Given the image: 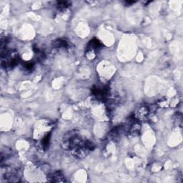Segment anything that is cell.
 <instances>
[{"label":"cell","instance_id":"obj_9","mask_svg":"<svg viewBox=\"0 0 183 183\" xmlns=\"http://www.w3.org/2000/svg\"><path fill=\"white\" fill-rule=\"evenodd\" d=\"M34 66V64L32 62H27L24 64V68H25V70H27V72H30V71L33 70Z\"/></svg>","mask_w":183,"mask_h":183},{"label":"cell","instance_id":"obj_6","mask_svg":"<svg viewBox=\"0 0 183 183\" xmlns=\"http://www.w3.org/2000/svg\"><path fill=\"white\" fill-rule=\"evenodd\" d=\"M53 46L56 48H63L68 46V43L66 40L62 39H58L53 42Z\"/></svg>","mask_w":183,"mask_h":183},{"label":"cell","instance_id":"obj_3","mask_svg":"<svg viewBox=\"0 0 183 183\" xmlns=\"http://www.w3.org/2000/svg\"><path fill=\"white\" fill-rule=\"evenodd\" d=\"M92 94L98 100L105 101L108 97V90L106 87H94L92 90Z\"/></svg>","mask_w":183,"mask_h":183},{"label":"cell","instance_id":"obj_4","mask_svg":"<svg viewBox=\"0 0 183 183\" xmlns=\"http://www.w3.org/2000/svg\"><path fill=\"white\" fill-rule=\"evenodd\" d=\"M49 181L54 182H66L64 180V177L62 175V174L60 172H56L55 173H51L48 176Z\"/></svg>","mask_w":183,"mask_h":183},{"label":"cell","instance_id":"obj_1","mask_svg":"<svg viewBox=\"0 0 183 183\" xmlns=\"http://www.w3.org/2000/svg\"><path fill=\"white\" fill-rule=\"evenodd\" d=\"M62 147L72 152L76 158L82 159L94 150V145L92 142L83 139L76 132H69L64 137Z\"/></svg>","mask_w":183,"mask_h":183},{"label":"cell","instance_id":"obj_8","mask_svg":"<svg viewBox=\"0 0 183 183\" xmlns=\"http://www.w3.org/2000/svg\"><path fill=\"white\" fill-rule=\"evenodd\" d=\"M70 5V2H58L57 4V7L59 10H64V9L67 8Z\"/></svg>","mask_w":183,"mask_h":183},{"label":"cell","instance_id":"obj_5","mask_svg":"<svg viewBox=\"0 0 183 183\" xmlns=\"http://www.w3.org/2000/svg\"><path fill=\"white\" fill-rule=\"evenodd\" d=\"M139 131H140V124L137 122H135L131 125V128L130 130V134L133 137L137 136L139 135Z\"/></svg>","mask_w":183,"mask_h":183},{"label":"cell","instance_id":"obj_2","mask_svg":"<svg viewBox=\"0 0 183 183\" xmlns=\"http://www.w3.org/2000/svg\"><path fill=\"white\" fill-rule=\"evenodd\" d=\"M101 47H102V44H101L100 41L97 39H92L89 42V44H88L87 50H86L87 57H91L92 56V57H94L97 50H98Z\"/></svg>","mask_w":183,"mask_h":183},{"label":"cell","instance_id":"obj_7","mask_svg":"<svg viewBox=\"0 0 183 183\" xmlns=\"http://www.w3.org/2000/svg\"><path fill=\"white\" fill-rule=\"evenodd\" d=\"M50 137H51V133L49 132L48 135H47L42 140V146L43 149L44 150L47 149L48 146L49 145V142H50Z\"/></svg>","mask_w":183,"mask_h":183}]
</instances>
